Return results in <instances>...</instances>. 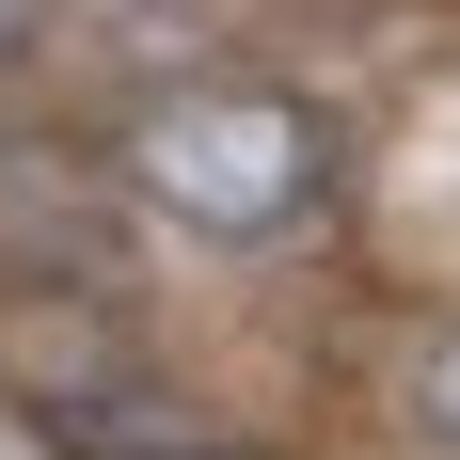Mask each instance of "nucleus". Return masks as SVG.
I'll return each instance as SVG.
<instances>
[{"mask_svg":"<svg viewBox=\"0 0 460 460\" xmlns=\"http://www.w3.org/2000/svg\"><path fill=\"white\" fill-rule=\"evenodd\" d=\"M95 143H111V175H128L143 238L223 254V270L318 254V238L349 223V111H333V95H302V80H254V64L143 80Z\"/></svg>","mask_w":460,"mask_h":460,"instance_id":"nucleus-1","label":"nucleus"},{"mask_svg":"<svg viewBox=\"0 0 460 460\" xmlns=\"http://www.w3.org/2000/svg\"><path fill=\"white\" fill-rule=\"evenodd\" d=\"M0 413L48 460H143L175 429H207L159 381V333L128 286H0Z\"/></svg>","mask_w":460,"mask_h":460,"instance_id":"nucleus-2","label":"nucleus"},{"mask_svg":"<svg viewBox=\"0 0 460 460\" xmlns=\"http://www.w3.org/2000/svg\"><path fill=\"white\" fill-rule=\"evenodd\" d=\"M397 429H429V445L460 460V318H429L413 349H397Z\"/></svg>","mask_w":460,"mask_h":460,"instance_id":"nucleus-3","label":"nucleus"},{"mask_svg":"<svg viewBox=\"0 0 460 460\" xmlns=\"http://www.w3.org/2000/svg\"><path fill=\"white\" fill-rule=\"evenodd\" d=\"M48 48H64V0H0V95H16V80H32V64H48Z\"/></svg>","mask_w":460,"mask_h":460,"instance_id":"nucleus-4","label":"nucleus"},{"mask_svg":"<svg viewBox=\"0 0 460 460\" xmlns=\"http://www.w3.org/2000/svg\"><path fill=\"white\" fill-rule=\"evenodd\" d=\"M143 460H286V445H254V429H175V445H143Z\"/></svg>","mask_w":460,"mask_h":460,"instance_id":"nucleus-5","label":"nucleus"}]
</instances>
